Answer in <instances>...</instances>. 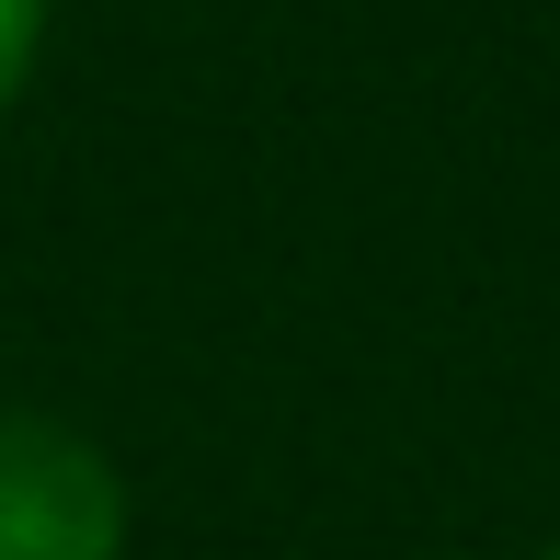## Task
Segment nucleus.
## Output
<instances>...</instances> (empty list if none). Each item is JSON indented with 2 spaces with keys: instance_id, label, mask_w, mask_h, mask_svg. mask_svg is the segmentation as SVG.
I'll return each instance as SVG.
<instances>
[{
  "instance_id": "obj_1",
  "label": "nucleus",
  "mask_w": 560,
  "mask_h": 560,
  "mask_svg": "<svg viewBox=\"0 0 560 560\" xmlns=\"http://www.w3.org/2000/svg\"><path fill=\"white\" fill-rule=\"evenodd\" d=\"M0 560H126V469L58 412H0Z\"/></svg>"
},
{
  "instance_id": "obj_2",
  "label": "nucleus",
  "mask_w": 560,
  "mask_h": 560,
  "mask_svg": "<svg viewBox=\"0 0 560 560\" xmlns=\"http://www.w3.org/2000/svg\"><path fill=\"white\" fill-rule=\"evenodd\" d=\"M35 46H46V0H0V115L35 81Z\"/></svg>"
},
{
  "instance_id": "obj_3",
  "label": "nucleus",
  "mask_w": 560,
  "mask_h": 560,
  "mask_svg": "<svg viewBox=\"0 0 560 560\" xmlns=\"http://www.w3.org/2000/svg\"><path fill=\"white\" fill-rule=\"evenodd\" d=\"M526 560H560V549H526Z\"/></svg>"
}]
</instances>
